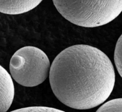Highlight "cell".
<instances>
[{
  "label": "cell",
  "mask_w": 122,
  "mask_h": 112,
  "mask_svg": "<svg viewBox=\"0 0 122 112\" xmlns=\"http://www.w3.org/2000/svg\"><path fill=\"white\" fill-rule=\"evenodd\" d=\"M50 69L48 56L34 46L20 48L10 59V76L23 86L34 87L41 84L47 78Z\"/></svg>",
  "instance_id": "3957f363"
},
{
  "label": "cell",
  "mask_w": 122,
  "mask_h": 112,
  "mask_svg": "<svg viewBox=\"0 0 122 112\" xmlns=\"http://www.w3.org/2000/svg\"><path fill=\"white\" fill-rule=\"evenodd\" d=\"M55 96L77 110L94 108L105 102L114 89V68L103 52L91 46H72L56 56L49 72Z\"/></svg>",
  "instance_id": "6da1fadb"
},
{
  "label": "cell",
  "mask_w": 122,
  "mask_h": 112,
  "mask_svg": "<svg viewBox=\"0 0 122 112\" xmlns=\"http://www.w3.org/2000/svg\"><path fill=\"white\" fill-rule=\"evenodd\" d=\"M15 96V86L12 78L0 65V112H7Z\"/></svg>",
  "instance_id": "277c9868"
},
{
  "label": "cell",
  "mask_w": 122,
  "mask_h": 112,
  "mask_svg": "<svg viewBox=\"0 0 122 112\" xmlns=\"http://www.w3.org/2000/svg\"><path fill=\"white\" fill-rule=\"evenodd\" d=\"M43 0H0V12L7 15L25 13L37 7Z\"/></svg>",
  "instance_id": "5b68a950"
},
{
  "label": "cell",
  "mask_w": 122,
  "mask_h": 112,
  "mask_svg": "<svg viewBox=\"0 0 122 112\" xmlns=\"http://www.w3.org/2000/svg\"><path fill=\"white\" fill-rule=\"evenodd\" d=\"M53 2L64 18L86 28L107 24L122 12V0H53Z\"/></svg>",
  "instance_id": "7a4b0ae2"
},
{
  "label": "cell",
  "mask_w": 122,
  "mask_h": 112,
  "mask_svg": "<svg viewBox=\"0 0 122 112\" xmlns=\"http://www.w3.org/2000/svg\"><path fill=\"white\" fill-rule=\"evenodd\" d=\"M96 112H122V98L114 99L105 102Z\"/></svg>",
  "instance_id": "8992f818"
},
{
  "label": "cell",
  "mask_w": 122,
  "mask_h": 112,
  "mask_svg": "<svg viewBox=\"0 0 122 112\" xmlns=\"http://www.w3.org/2000/svg\"><path fill=\"white\" fill-rule=\"evenodd\" d=\"M114 62L118 73L122 77V34L116 43L114 50Z\"/></svg>",
  "instance_id": "52a82bcc"
},
{
  "label": "cell",
  "mask_w": 122,
  "mask_h": 112,
  "mask_svg": "<svg viewBox=\"0 0 122 112\" xmlns=\"http://www.w3.org/2000/svg\"><path fill=\"white\" fill-rule=\"evenodd\" d=\"M10 112H65L64 111L44 106H33L15 110Z\"/></svg>",
  "instance_id": "ba28073f"
}]
</instances>
